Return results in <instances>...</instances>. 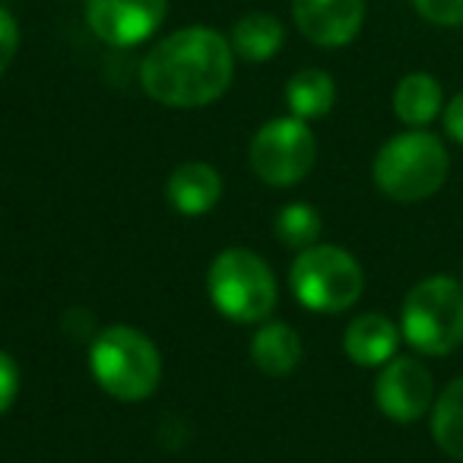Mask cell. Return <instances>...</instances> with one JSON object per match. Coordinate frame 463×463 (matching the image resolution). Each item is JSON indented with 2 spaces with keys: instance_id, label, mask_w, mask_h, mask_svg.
Segmentation results:
<instances>
[{
  "instance_id": "obj_1",
  "label": "cell",
  "mask_w": 463,
  "mask_h": 463,
  "mask_svg": "<svg viewBox=\"0 0 463 463\" xmlns=\"http://www.w3.org/2000/svg\"><path fill=\"white\" fill-rule=\"evenodd\" d=\"M235 52L210 26H187L162 39L140 64V86L168 109H200L229 90Z\"/></svg>"
},
{
  "instance_id": "obj_2",
  "label": "cell",
  "mask_w": 463,
  "mask_h": 463,
  "mask_svg": "<svg viewBox=\"0 0 463 463\" xmlns=\"http://www.w3.org/2000/svg\"><path fill=\"white\" fill-rule=\"evenodd\" d=\"M448 146L441 143V137L422 128L391 137L378 149L372 165L378 191L397 203H419V200L435 197L448 181Z\"/></svg>"
},
{
  "instance_id": "obj_3",
  "label": "cell",
  "mask_w": 463,
  "mask_h": 463,
  "mask_svg": "<svg viewBox=\"0 0 463 463\" xmlns=\"http://www.w3.org/2000/svg\"><path fill=\"white\" fill-rule=\"evenodd\" d=\"M400 334L419 355H450L463 346V283L429 277L403 298Z\"/></svg>"
},
{
  "instance_id": "obj_4",
  "label": "cell",
  "mask_w": 463,
  "mask_h": 463,
  "mask_svg": "<svg viewBox=\"0 0 463 463\" xmlns=\"http://www.w3.org/2000/svg\"><path fill=\"white\" fill-rule=\"evenodd\" d=\"M90 368L99 387L124 403L146 400L162 374L159 349L134 327L102 330L90 349Z\"/></svg>"
},
{
  "instance_id": "obj_5",
  "label": "cell",
  "mask_w": 463,
  "mask_h": 463,
  "mask_svg": "<svg viewBox=\"0 0 463 463\" xmlns=\"http://www.w3.org/2000/svg\"><path fill=\"white\" fill-rule=\"evenodd\" d=\"M289 279L298 302L321 315H340L353 308L365 289L359 260L336 245H311L298 251Z\"/></svg>"
},
{
  "instance_id": "obj_6",
  "label": "cell",
  "mask_w": 463,
  "mask_h": 463,
  "mask_svg": "<svg viewBox=\"0 0 463 463\" xmlns=\"http://www.w3.org/2000/svg\"><path fill=\"white\" fill-rule=\"evenodd\" d=\"M210 298L225 317L239 324L264 321L277 308V279L264 258L245 251V248H229L210 264Z\"/></svg>"
},
{
  "instance_id": "obj_7",
  "label": "cell",
  "mask_w": 463,
  "mask_h": 463,
  "mask_svg": "<svg viewBox=\"0 0 463 463\" xmlns=\"http://www.w3.org/2000/svg\"><path fill=\"white\" fill-rule=\"evenodd\" d=\"M251 168L273 187H289L315 168L317 143L302 118H277L251 140Z\"/></svg>"
},
{
  "instance_id": "obj_8",
  "label": "cell",
  "mask_w": 463,
  "mask_h": 463,
  "mask_svg": "<svg viewBox=\"0 0 463 463\" xmlns=\"http://www.w3.org/2000/svg\"><path fill=\"white\" fill-rule=\"evenodd\" d=\"M374 403L391 422H419L435 406V378L412 355H393L374 381Z\"/></svg>"
},
{
  "instance_id": "obj_9",
  "label": "cell",
  "mask_w": 463,
  "mask_h": 463,
  "mask_svg": "<svg viewBox=\"0 0 463 463\" xmlns=\"http://www.w3.org/2000/svg\"><path fill=\"white\" fill-rule=\"evenodd\" d=\"M168 0H86L92 35L111 48H134L165 23Z\"/></svg>"
},
{
  "instance_id": "obj_10",
  "label": "cell",
  "mask_w": 463,
  "mask_h": 463,
  "mask_svg": "<svg viewBox=\"0 0 463 463\" xmlns=\"http://www.w3.org/2000/svg\"><path fill=\"white\" fill-rule=\"evenodd\" d=\"M298 33L317 48H343L365 23V0H292Z\"/></svg>"
},
{
  "instance_id": "obj_11",
  "label": "cell",
  "mask_w": 463,
  "mask_h": 463,
  "mask_svg": "<svg viewBox=\"0 0 463 463\" xmlns=\"http://www.w3.org/2000/svg\"><path fill=\"white\" fill-rule=\"evenodd\" d=\"M400 327L381 311H368L359 315L343 334V349L346 355L362 368H378L397 355L400 346Z\"/></svg>"
},
{
  "instance_id": "obj_12",
  "label": "cell",
  "mask_w": 463,
  "mask_h": 463,
  "mask_svg": "<svg viewBox=\"0 0 463 463\" xmlns=\"http://www.w3.org/2000/svg\"><path fill=\"white\" fill-rule=\"evenodd\" d=\"M222 178L206 162H184L168 178V203L184 216H203L219 203Z\"/></svg>"
},
{
  "instance_id": "obj_13",
  "label": "cell",
  "mask_w": 463,
  "mask_h": 463,
  "mask_svg": "<svg viewBox=\"0 0 463 463\" xmlns=\"http://www.w3.org/2000/svg\"><path fill=\"white\" fill-rule=\"evenodd\" d=\"M444 111V90L431 73H406L393 90V115L406 128H425Z\"/></svg>"
},
{
  "instance_id": "obj_14",
  "label": "cell",
  "mask_w": 463,
  "mask_h": 463,
  "mask_svg": "<svg viewBox=\"0 0 463 463\" xmlns=\"http://www.w3.org/2000/svg\"><path fill=\"white\" fill-rule=\"evenodd\" d=\"M283 23L270 14H248L232 26V52L239 54L241 61H254L264 64L273 54L283 48Z\"/></svg>"
},
{
  "instance_id": "obj_15",
  "label": "cell",
  "mask_w": 463,
  "mask_h": 463,
  "mask_svg": "<svg viewBox=\"0 0 463 463\" xmlns=\"http://www.w3.org/2000/svg\"><path fill=\"white\" fill-rule=\"evenodd\" d=\"M251 355L260 372L283 378V374L296 372L298 359H302V343H298V334L289 324H267L254 336Z\"/></svg>"
},
{
  "instance_id": "obj_16",
  "label": "cell",
  "mask_w": 463,
  "mask_h": 463,
  "mask_svg": "<svg viewBox=\"0 0 463 463\" xmlns=\"http://www.w3.org/2000/svg\"><path fill=\"white\" fill-rule=\"evenodd\" d=\"M429 416L438 450H444L454 460H463V374L438 393Z\"/></svg>"
},
{
  "instance_id": "obj_17",
  "label": "cell",
  "mask_w": 463,
  "mask_h": 463,
  "mask_svg": "<svg viewBox=\"0 0 463 463\" xmlns=\"http://www.w3.org/2000/svg\"><path fill=\"white\" fill-rule=\"evenodd\" d=\"M286 102H289V111L302 121H311V118H324L336 102V86L334 77L317 67H308V71H298L296 77L286 86Z\"/></svg>"
},
{
  "instance_id": "obj_18",
  "label": "cell",
  "mask_w": 463,
  "mask_h": 463,
  "mask_svg": "<svg viewBox=\"0 0 463 463\" xmlns=\"http://www.w3.org/2000/svg\"><path fill=\"white\" fill-rule=\"evenodd\" d=\"M277 235L283 239V245L289 248H311L321 235V216H317L315 206L308 203H289L277 216Z\"/></svg>"
},
{
  "instance_id": "obj_19",
  "label": "cell",
  "mask_w": 463,
  "mask_h": 463,
  "mask_svg": "<svg viewBox=\"0 0 463 463\" xmlns=\"http://www.w3.org/2000/svg\"><path fill=\"white\" fill-rule=\"evenodd\" d=\"M412 7L431 26H444V29L463 26V0H412Z\"/></svg>"
},
{
  "instance_id": "obj_20",
  "label": "cell",
  "mask_w": 463,
  "mask_h": 463,
  "mask_svg": "<svg viewBox=\"0 0 463 463\" xmlns=\"http://www.w3.org/2000/svg\"><path fill=\"white\" fill-rule=\"evenodd\" d=\"M16 52H20V26H16V16L10 14L7 7H0V77L14 64Z\"/></svg>"
},
{
  "instance_id": "obj_21",
  "label": "cell",
  "mask_w": 463,
  "mask_h": 463,
  "mask_svg": "<svg viewBox=\"0 0 463 463\" xmlns=\"http://www.w3.org/2000/svg\"><path fill=\"white\" fill-rule=\"evenodd\" d=\"M16 391H20V368L7 353H0V416L14 406Z\"/></svg>"
},
{
  "instance_id": "obj_22",
  "label": "cell",
  "mask_w": 463,
  "mask_h": 463,
  "mask_svg": "<svg viewBox=\"0 0 463 463\" xmlns=\"http://www.w3.org/2000/svg\"><path fill=\"white\" fill-rule=\"evenodd\" d=\"M441 121H444V134H448L450 140L460 143V146H463V90L457 92V96L450 99L448 105H444Z\"/></svg>"
}]
</instances>
